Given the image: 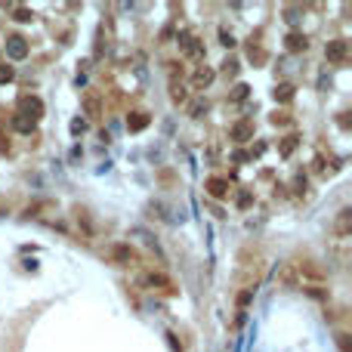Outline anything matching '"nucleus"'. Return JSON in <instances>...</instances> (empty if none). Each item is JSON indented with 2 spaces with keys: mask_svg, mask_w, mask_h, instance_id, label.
Instances as JSON below:
<instances>
[{
  "mask_svg": "<svg viewBox=\"0 0 352 352\" xmlns=\"http://www.w3.org/2000/svg\"><path fill=\"white\" fill-rule=\"evenodd\" d=\"M19 105H22V115H19V118H28V121H37V118H41V111H44V105H41L37 96H22Z\"/></svg>",
  "mask_w": 352,
  "mask_h": 352,
  "instance_id": "obj_3",
  "label": "nucleus"
},
{
  "mask_svg": "<svg viewBox=\"0 0 352 352\" xmlns=\"http://www.w3.org/2000/svg\"><path fill=\"white\" fill-rule=\"evenodd\" d=\"M337 337H340V349H343V352H349V340H346V333H337Z\"/></svg>",
  "mask_w": 352,
  "mask_h": 352,
  "instance_id": "obj_25",
  "label": "nucleus"
},
{
  "mask_svg": "<svg viewBox=\"0 0 352 352\" xmlns=\"http://www.w3.org/2000/svg\"><path fill=\"white\" fill-rule=\"evenodd\" d=\"M244 96H247V87H244V84H238V87H235V93H232V99H244Z\"/></svg>",
  "mask_w": 352,
  "mask_h": 352,
  "instance_id": "obj_20",
  "label": "nucleus"
},
{
  "mask_svg": "<svg viewBox=\"0 0 352 352\" xmlns=\"http://www.w3.org/2000/svg\"><path fill=\"white\" fill-rule=\"evenodd\" d=\"M10 148V139H4V133H0V152H7Z\"/></svg>",
  "mask_w": 352,
  "mask_h": 352,
  "instance_id": "obj_26",
  "label": "nucleus"
},
{
  "mask_svg": "<svg viewBox=\"0 0 352 352\" xmlns=\"http://www.w3.org/2000/svg\"><path fill=\"white\" fill-rule=\"evenodd\" d=\"M201 111H207V105H204V102H195V105H192V115L201 118Z\"/></svg>",
  "mask_w": 352,
  "mask_h": 352,
  "instance_id": "obj_22",
  "label": "nucleus"
},
{
  "mask_svg": "<svg viewBox=\"0 0 352 352\" xmlns=\"http://www.w3.org/2000/svg\"><path fill=\"white\" fill-rule=\"evenodd\" d=\"M309 47V41H306V34H300V31H293V34H287V50H293V53H300V50H306Z\"/></svg>",
  "mask_w": 352,
  "mask_h": 352,
  "instance_id": "obj_9",
  "label": "nucleus"
},
{
  "mask_svg": "<svg viewBox=\"0 0 352 352\" xmlns=\"http://www.w3.org/2000/svg\"><path fill=\"white\" fill-rule=\"evenodd\" d=\"M115 259H121V263H130V259H133V250H130V247H115Z\"/></svg>",
  "mask_w": 352,
  "mask_h": 352,
  "instance_id": "obj_14",
  "label": "nucleus"
},
{
  "mask_svg": "<svg viewBox=\"0 0 352 352\" xmlns=\"http://www.w3.org/2000/svg\"><path fill=\"white\" fill-rule=\"evenodd\" d=\"M176 41H179V50H182V56H189V59H195V56H201V53H204L201 41H198L195 34H189V31H182V34L176 37Z\"/></svg>",
  "mask_w": 352,
  "mask_h": 352,
  "instance_id": "obj_1",
  "label": "nucleus"
},
{
  "mask_svg": "<svg viewBox=\"0 0 352 352\" xmlns=\"http://www.w3.org/2000/svg\"><path fill=\"white\" fill-rule=\"evenodd\" d=\"M16 78V71H13V65H0V84H10Z\"/></svg>",
  "mask_w": 352,
  "mask_h": 352,
  "instance_id": "obj_15",
  "label": "nucleus"
},
{
  "mask_svg": "<svg viewBox=\"0 0 352 352\" xmlns=\"http://www.w3.org/2000/svg\"><path fill=\"white\" fill-rule=\"evenodd\" d=\"M293 148H296V136H284V142H281V155L287 158V155L293 152Z\"/></svg>",
  "mask_w": 352,
  "mask_h": 352,
  "instance_id": "obj_16",
  "label": "nucleus"
},
{
  "mask_svg": "<svg viewBox=\"0 0 352 352\" xmlns=\"http://www.w3.org/2000/svg\"><path fill=\"white\" fill-rule=\"evenodd\" d=\"M219 37H222V44H226V47H232V44H235V37H232V34H229V31H222V34H219Z\"/></svg>",
  "mask_w": 352,
  "mask_h": 352,
  "instance_id": "obj_24",
  "label": "nucleus"
},
{
  "mask_svg": "<svg viewBox=\"0 0 352 352\" xmlns=\"http://www.w3.org/2000/svg\"><path fill=\"white\" fill-rule=\"evenodd\" d=\"M148 127V115L145 111H130V118H127V130L130 133H139V130Z\"/></svg>",
  "mask_w": 352,
  "mask_h": 352,
  "instance_id": "obj_7",
  "label": "nucleus"
},
{
  "mask_svg": "<svg viewBox=\"0 0 352 352\" xmlns=\"http://www.w3.org/2000/svg\"><path fill=\"white\" fill-rule=\"evenodd\" d=\"M210 81H213V68H198V71H195V78H192L195 90H201V87H207Z\"/></svg>",
  "mask_w": 352,
  "mask_h": 352,
  "instance_id": "obj_10",
  "label": "nucleus"
},
{
  "mask_svg": "<svg viewBox=\"0 0 352 352\" xmlns=\"http://www.w3.org/2000/svg\"><path fill=\"white\" fill-rule=\"evenodd\" d=\"M170 99H173V102H185V99H189V93H185V87H182V84H176V81H173V84H170Z\"/></svg>",
  "mask_w": 352,
  "mask_h": 352,
  "instance_id": "obj_11",
  "label": "nucleus"
},
{
  "mask_svg": "<svg viewBox=\"0 0 352 352\" xmlns=\"http://www.w3.org/2000/svg\"><path fill=\"white\" fill-rule=\"evenodd\" d=\"M84 111L90 118H99L102 115V99L96 96V93H84Z\"/></svg>",
  "mask_w": 352,
  "mask_h": 352,
  "instance_id": "obj_6",
  "label": "nucleus"
},
{
  "mask_svg": "<svg viewBox=\"0 0 352 352\" xmlns=\"http://www.w3.org/2000/svg\"><path fill=\"white\" fill-rule=\"evenodd\" d=\"M250 296H253V287H247V290H241V293H238V306H241V309H244V306L250 303Z\"/></svg>",
  "mask_w": 352,
  "mask_h": 352,
  "instance_id": "obj_19",
  "label": "nucleus"
},
{
  "mask_svg": "<svg viewBox=\"0 0 352 352\" xmlns=\"http://www.w3.org/2000/svg\"><path fill=\"white\" fill-rule=\"evenodd\" d=\"M13 19H16V22H31V10H25V7H19Z\"/></svg>",
  "mask_w": 352,
  "mask_h": 352,
  "instance_id": "obj_18",
  "label": "nucleus"
},
{
  "mask_svg": "<svg viewBox=\"0 0 352 352\" xmlns=\"http://www.w3.org/2000/svg\"><path fill=\"white\" fill-rule=\"evenodd\" d=\"M337 232H340V235H349V210H340V216H337Z\"/></svg>",
  "mask_w": 352,
  "mask_h": 352,
  "instance_id": "obj_13",
  "label": "nucleus"
},
{
  "mask_svg": "<svg viewBox=\"0 0 352 352\" xmlns=\"http://www.w3.org/2000/svg\"><path fill=\"white\" fill-rule=\"evenodd\" d=\"M7 56H10V59H25V56H28V44H25V37H19V34L7 37Z\"/></svg>",
  "mask_w": 352,
  "mask_h": 352,
  "instance_id": "obj_4",
  "label": "nucleus"
},
{
  "mask_svg": "<svg viewBox=\"0 0 352 352\" xmlns=\"http://www.w3.org/2000/svg\"><path fill=\"white\" fill-rule=\"evenodd\" d=\"M222 65H226V68H222V71H226V74H235V71H238V62H235V59H226V62H222Z\"/></svg>",
  "mask_w": 352,
  "mask_h": 352,
  "instance_id": "obj_21",
  "label": "nucleus"
},
{
  "mask_svg": "<svg viewBox=\"0 0 352 352\" xmlns=\"http://www.w3.org/2000/svg\"><path fill=\"white\" fill-rule=\"evenodd\" d=\"M16 130H22V133H31V130H34V121H28V118H16Z\"/></svg>",
  "mask_w": 352,
  "mask_h": 352,
  "instance_id": "obj_17",
  "label": "nucleus"
},
{
  "mask_svg": "<svg viewBox=\"0 0 352 352\" xmlns=\"http://www.w3.org/2000/svg\"><path fill=\"white\" fill-rule=\"evenodd\" d=\"M275 99H281V102L293 99V87H290V84H281V87H275Z\"/></svg>",
  "mask_w": 352,
  "mask_h": 352,
  "instance_id": "obj_12",
  "label": "nucleus"
},
{
  "mask_svg": "<svg viewBox=\"0 0 352 352\" xmlns=\"http://www.w3.org/2000/svg\"><path fill=\"white\" fill-rule=\"evenodd\" d=\"M229 133H232V139H238V142H247V139H253V124H250V121H238Z\"/></svg>",
  "mask_w": 352,
  "mask_h": 352,
  "instance_id": "obj_5",
  "label": "nucleus"
},
{
  "mask_svg": "<svg viewBox=\"0 0 352 352\" xmlns=\"http://www.w3.org/2000/svg\"><path fill=\"white\" fill-rule=\"evenodd\" d=\"M324 56H327V62H343L346 56H349V44L343 41V37H337V41H327Z\"/></svg>",
  "mask_w": 352,
  "mask_h": 352,
  "instance_id": "obj_2",
  "label": "nucleus"
},
{
  "mask_svg": "<svg viewBox=\"0 0 352 352\" xmlns=\"http://www.w3.org/2000/svg\"><path fill=\"white\" fill-rule=\"evenodd\" d=\"M84 127H87L84 121H71V133H84Z\"/></svg>",
  "mask_w": 352,
  "mask_h": 352,
  "instance_id": "obj_23",
  "label": "nucleus"
},
{
  "mask_svg": "<svg viewBox=\"0 0 352 352\" xmlns=\"http://www.w3.org/2000/svg\"><path fill=\"white\" fill-rule=\"evenodd\" d=\"M207 192L213 198H226L229 195V182L222 179V176H213V179H207Z\"/></svg>",
  "mask_w": 352,
  "mask_h": 352,
  "instance_id": "obj_8",
  "label": "nucleus"
}]
</instances>
